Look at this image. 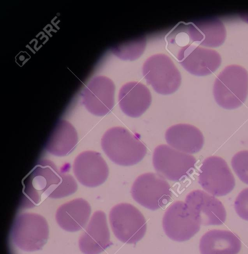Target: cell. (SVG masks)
I'll return each mask as SVG.
<instances>
[{
    "instance_id": "6da1fadb",
    "label": "cell",
    "mask_w": 248,
    "mask_h": 254,
    "mask_svg": "<svg viewBox=\"0 0 248 254\" xmlns=\"http://www.w3.org/2000/svg\"><path fill=\"white\" fill-rule=\"evenodd\" d=\"M101 145L111 161L124 166L138 163L147 152L146 145L129 130L121 127L107 130L101 138Z\"/></svg>"
},
{
    "instance_id": "7a4b0ae2",
    "label": "cell",
    "mask_w": 248,
    "mask_h": 254,
    "mask_svg": "<svg viewBox=\"0 0 248 254\" xmlns=\"http://www.w3.org/2000/svg\"><path fill=\"white\" fill-rule=\"evenodd\" d=\"M216 102L225 109L239 108L248 94V72L243 66L231 64L216 77L213 88Z\"/></svg>"
},
{
    "instance_id": "3957f363",
    "label": "cell",
    "mask_w": 248,
    "mask_h": 254,
    "mask_svg": "<svg viewBox=\"0 0 248 254\" xmlns=\"http://www.w3.org/2000/svg\"><path fill=\"white\" fill-rule=\"evenodd\" d=\"M49 235V226L46 219L33 213L18 215L11 230V238L14 244L27 252L41 250L47 243Z\"/></svg>"
},
{
    "instance_id": "277c9868",
    "label": "cell",
    "mask_w": 248,
    "mask_h": 254,
    "mask_svg": "<svg viewBox=\"0 0 248 254\" xmlns=\"http://www.w3.org/2000/svg\"><path fill=\"white\" fill-rule=\"evenodd\" d=\"M142 72L147 84L161 95L172 94L181 85L179 70L171 59L164 54L148 58L143 64Z\"/></svg>"
},
{
    "instance_id": "5b68a950",
    "label": "cell",
    "mask_w": 248,
    "mask_h": 254,
    "mask_svg": "<svg viewBox=\"0 0 248 254\" xmlns=\"http://www.w3.org/2000/svg\"><path fill=\"white\" fill-rule=\"evenodd\" d=\"M64 166L58 170L48 160H40L25 178L24 195L30 204L39 203L43 196L51 198L61 181Z\"/></svg>"
},
{
    "instance_id": "8992f818",
    "label": "cell",
    "mask_w": 248,
    "mask_h": 254,
    "mask_svg": "<svg viewBox=\"0 0 248 254\" xmlns=\"http://www.w3.org/2000/svg\"><path fill=\"white\" fill-rule=\"evenodd\" d=\"M109 220L115 236L123 243L136 244L146 234V219L131 204L120 203L113 206L109 212Z\"/></svg>"
},
{
    "instance_id": "52a82bcc",
    "label": "cell",
    "mask_w": 248,
    "mask_h": 254,
    "mask_svg": "<svg viewBox=\"0 0 248 254\" xmlns=\"http://www.w3.org/2000/svg\"><path fill=\"white\" fill-rule=\"evenodd\" d=\"M131 193L139 204L151 210L165 206L172 199L171 187L158 174L147 173L134 181Z\"/></svg>"
},
{
    "instance_id": "ba28073f",
    "label": "cell",
    "mask_w": 248,
    "mask_h": 254,
    "mask_svg": "<svg viewBox=\"0 0 248 254\" xmlns=\"http://www.w3.org/2000/svg\"><path fill=\"white\" fill-rule=\"evenodd\" d=\"M196 158L169 145H159L154 150L152 163L157 174L170 181H179L189 176L195 168Z\"/></svg>"
},
{
    "instance_id": "9c48e42d",
    "label": "cell",
    "mask_w": 248,
    "mask_h": 254,
    "mask_svg": "<svg viewBox=\"0 0 248 254\" xmlns=\"http://www.w3.org/2000/svg\"><path fill=\"white\" fill-rule=\"evenodd\" d=\"M198 182L210 194L222 196L230 193L235 180L227 163L222 158L212 156L204 159L199 168Z\"/></svg>"
},
{
    "instance_id": "30bf717a",
    "label": "cell",
    "mask_w": 248,
    "mask_h": 254,
    "mask_svg": "<svg viewBox=\"0 0 248 254\" xmlns=\"http://www.w3.org/2000/svg\"><path fill=\"white\" fill-rule=\"evenodd\" d=\"M166 235L177 242L189 240L199 230L200 223L189 212L185 202L177 201L166 210L162 219Z\"/></svg>"
},
{
    "instance_id": "8fae6325",
    "label": "cell",
    "mask_w": 248,
    "mask_h": 254,
    "mask_svg": "<svg viewBox=\"0 0 248 254\" xmlns=\"http://www.w3.org/2000/svg\"><path fill=\"white\" fill-rule=\"evenodd\" d=\"M192 215L204 226L220 225L226 218L222 203L202 190H194L186 196L185 202Z\"/></svg>"
},
{
    "instance_id": "7c38bea8",
    "label": "cell",
    "mask_w": 248,
    "mask_h": 254,
    "mask_svg": "<svg viewBox=\"0 0 248 254\" xmlns=\"http://www.w3.org/2000/svg\"><path fill=\"white\" fill-rule=\"evenodd\" d=\"M175 57L185 69L196 76L211 74L222 61L216 51L192 44L180 50Z\"/></svg>"
},
{
    "instance_id": "4fadbf2b",
    "label": "cell",
    "mask_w": 248,
    "mask_h": 254,
    "mask_svg": "<svg viewBox=\"0 0 248 254\" xmlns=\"http://www.w3.org/2000/svg\"><path fill=\"white\" fill-rule=\"evenodd\" d=\"M73 171L78 182L90 188L102 184L109 175L108 167L100 153L91 150L81 152L75 158Z\"/></svg>"
},
{
    "instance_id": "5bb4252c",
    "label": "cell",
    "mask_w": 248,
    "mask_h": 254,
    "mask_svg": "<svg viewBox=\"0 0 248 254\" xmlns=\"http://www.w3.org/2000/svg\"><path fill=\"white\" fill-rule=\"evenodd\" d=\"M111 244L104 212H95L79 239V247L84 254H99Z\"/></svg>"
},
{
    "instance_id": "9a60e30c",
    "label": "cell",
    "mask_w": 248,
    "mask_h": 254,
    "mask_svg": "<svg viewBox=\"0 0 248 254\" xmlns=\"http://www.w3.org/2000/svg\"><path fill=\"white\" fill-rule=\"evenodd\" d=\"M151 103V95L149 89L141 82L130 81L120 89L118 104L122 111L129 117H140Z\"/></svg>"
},
{
    "instance_id": "2e32d148",
    "label": "cell",
    "mask_w": 248,
    "mask_h": 254,
    "mask_svg": "<svg viewBox=\"0 0 248 254\" xmlns=\"http://www.w3.org/2000/svg\"><path fill=\"white\" fill-rule=\"evenodd\" d=\"M192 42L197 45L215 48L225 40L226 30L224 23L216 18H207L187 24Z\"/></svg>"
},
{
    "instance_id": "e0dca14e",
    "label": "cell",
    "mask_w": 248,
    "mask_h": 254,
    "mask_svg": "<svg viewBox=\"0 0 248 254\" xmlns=\"http://www.w3.org/2000/svg\"><path fill=\"white\" fill-rule=\"evenodd\" d=\"M165 137L172 148L187 154H194L202 148L204 137L195 126L188 124H178L169 127Z\"/></svg>"
},
{
    "instance_id": "ac0fdd59",
    "label": "cell",
    "mask_w": 248,
    "mask_h": 254,
    "mask_svg": "<svg viewBox=\"0 0 248 254\" xmlns=\"http://www.w3.org/2000/svg\"><path fill=\"white\" fill-rule=\"evenodd\" d=\"M94 79L92 83L93 93L85 97L83 103L91 113L103 116L114 107L115 86L113 81L105 76H98Z\"/></svg>"
},
{
    "instance_id": "d6986e66",
    "label": "cell",
    "mask_w": 248,
    "mask_h": 254,
    "mask_svg": "<svg viewBox=\"0 0 248 254\" xmlns=\"http://www.w3.org/2000/svg\"><path fill=\"white\" fill-rule=\"evenodd\" d=\"M91 212L89 203L86 200L79 198L60 205L56 210L55 219L63 230L76 232L85 227Z\"/></svg>"
},
{
    "instance_id": "ffe728a7",
    "label": "cell",
    "mask_w": 248,
    "mask_h": 254,
    "mask_svg": "<svg viewBox=\"0 0 248 254\" xmlns=\"http://www.w3.org/2000/svg\"><path fill=\"white\" fill-rule=\"evenodd\" d=\"M201 254H237L241 249V242L233 233L228 230H211L200 238Z\"/></svg>"
},
{
    "instance_id": "44dd1931",
    "label": "cell",
    "mask_w": 248,
    "mask_h": 254,
    "mask_svg": "<svg viewBox=\"0 0 248 254\" xmlns=\"http://www.w3.org/2000/svg\"><path fill=\"white\" fill-rule=\"evenodd\" d=\"M78 142L77 132L74 127L67 121L57 122L45 144L49 153L59 157L70 153Z\"/></svg>"
},
{
    "instance_id": "7402d4cb",
    "label": "cell",
    "mask_w": 248,
    "mask_h": 254,
    "mask_svg": "<svg viewBox=\"0 0 248 254\" xmlns=\"http://www.w3.org/2000/svg\"><path fill=\"white\" fill-rule=\"evenodd\" d=\"M146 45V39L139 38L115 46L112 48V52L121 60L133 61L142 55Z\"/></svg>"
},
{
    "instance_id": "603a6c76",
    "label": "cell",
    "mask_w": 248,
    "mask_h": 254,
    "mask_svg": "<svg viewBox=\"0 0 248 254\" xmlns=\"http://www.w3.org/2000/svg\"><path fill=\"white\" fill-rule=\"evenodd\" d=\"M231 165L238 178L248 185V150L236 153L232 158Z\"/></svg>"
},
{
    "instance_id": "cb8c5ba5",
    "label": "cell",
    "mask_w": 248,
    "mask_h": 254,
    "mask_svg": "<svg viewBox=\"0 0 248 254\" xmlns=\"http://www.w3.org/2000/svg\"><path fill=\"white\" fill-rule=\"evenodd\" d=\"M237 214L243 219L248 221V188L242 190L234 203Z\"/></svg>"
},
{
    "instance_id": "d4e9b609",
    "label": "cell",
    "mask_w": 248,
    "mask_h": 254,
    "mask_svg": "<svg viewBox=\"0 0 248 254\" xmlns=\"http://www.w3.org/2000/svg\"><path fill=\"white\" fill-rule=\"evenodd\" d=\"M240 17L243 21L248 23V12L241 13Z\"/></svg>"
}]
</instances>
